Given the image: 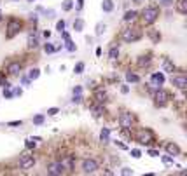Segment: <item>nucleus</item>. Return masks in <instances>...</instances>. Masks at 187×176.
I'll return each instance as SVG.
<instances>
[{
	"instance_id": "nucleus-8",
	"label": "nucleus",
	"mask_w": 187,
	"mask_h": 176,
	"mask_svg": "<svg viewBox=\"0 0 187 176\" xmlns=\"http://www.w3.org/2000/svg\"><path fill=\"white\" fill-rule=\"evenodd\" d=\"M65 173V166L63 162H53L47 166V174H53V176H60Z\"/></svg>"
},
{
	"instance_id": "nucleus-4",
	"label": "nucleus",
	"mask_w": 187,
	"mask_h": 176,
	"mask_svg": "<svg viewBox=\"0 0 187 176\" xmlns=\"http://www.w3.org/2000/svg\"><path fill=\"white\" fill-rule=\"evenodd\" d=\"M137 141L140 145H151L152 141H154V132L151 129H140L137 132Z\"/></svg>"
},
{
	"instance_id": "nucleus-26",
	"label": "nucleus",
	"mask_w": 187,
	"mask_h": 176,
	"mask_svg": "<svg viewBox=\"0 0 187 176\" xmlns=\"http://www.w3.org/2000/svg\"><path fill=\"white\" fill-rule=\"evenodd\" d=\"M149 35H151V39L154 40V42H157V40L161 39V33H159V31H156V30H149Z\"/></svg>"
},
{
	"instance_id": "nucleus-13",
	"label": "nucleus",
	"mask_w": 187,
	"mask_h": 176,
	"mask_svg": "<svg viewBox=\"0 0 187 176\" xmlns=\"http://www.w3.org/2000/svg\"><path fill=\"white\" fill-rule=\"evenodd\" d=\"M151 82H152V86H156V87H161V86L165 84V75H163V73H152Z\"/></svg>"
},
{
	"instance_id": "nucleus-32",
	"label": "nucleus",
	"mask_w": 187,
	"mask_h": 176,
	"mask_svg": "<svg viewBox=\"0 0 187 176\" xmlns=\"http://www.w3.org/2000/svg\"><path fill=\"white\" fill-rule=\"evenodd\" d=\"M44 51H46V53H54V51H56V47H54V45H51V44H46V45H44Z\"/></svg>"
},
{
	"instance_id": "nucleus-18",
	"label": "nucleus",
	"mask_w": 187,
	"mask_h": 176,
	"mask_svg": "<svg viewBox=\"0 0 187 176\" xmlns=\"http://www.w3.org/2000/svg\"><path fill=\"white\" fill-rule=\"evenodd\" d=\"M177 11L180 14L187 12V2H185V0H177Z\"/></svg>"
},
{
	"instance_id": "nucleus-10",
	"label": "nucleus",
	"mask_w": 187,
	"mask_h": 176,
	"mask_svg": "<svg viewBox=\"0 0 187 176\" xmlns=\"http://www.w3.org/2000/svg\"><path fill=\"white\" fill-rule=\"evenodd\" d=\"M171 84H173L175 87H178V89H185L187 87V79H185V75H173L171 77Z\"/></svg>"
},
{
	"instance_id": "nucleus-12",
	"label": "nucleus",
	"mask_w": 187,
	"mask_h": 176,
	"mask_svg": "<svg viewBox=\"0 0 187 176\" xmlns=\"http://www.w3.org/2000/svg\"><path fill=\"white\" fill-rule=\"evenodd\" d=\"M165 148H166V152H168V155H171V157H175V155H180V146L175 145V143H166Z\"/></svg>"
},
{
	"instance_id": "nucleus-42",
	"label": "nucleus",
	"mask_w": 187,
	"mask_h": 176,
	"mask_svg": "<svg viewBox=\"0 0 187 176\" xmlns=\"http://www.w3.org/2000/svg\"><path fill=\"white\" fill-rule=\"evenodd\" d=\"M80 93H82V89H80V87H75V89H74V94H80Z\"/></svg>"
},
{
	"instance_id": "nucleus-11",
	"label": "nucleus",
	"mask_w": 187,
	"mask_h": 176,
	"mask_svg": "<svg viewBox=\"0 0 187 176\" xmlns=\"http://www.w3.org/2000/svg\"><path fill=\"white\" fill-rule=\"evenodd\" d=\"M21 63L19 61H12V63H9L7 65V73H11V75H18L19 72H21Z\"/></svg>"
},
{
	"instance_id": "nucleus-17",
	"label": "nucleus",
	"mask_w": 187,
	"mask_h": 176,
	"mask_svg": "<svg viewBox=\"0 0 187 176\" xmlns=\"http://www.w3.org/2000/svg\"><path fill=\"white\" fill-rule=\"evenodd\" d=\"M100 140H102V143H108V141H110V131H108L107 127L102 129V132H100Z\"/></svg>"
},
{
	"instance_id": "nucleus-25",
	"label": "nucleus",
	"mask_w": 187,
	"mask_h": 176,
	"mask_svg": "<svg viewBox=\"0 0 187 176\" xmlns=\"http://www.w3.org/2000/svg\"><path fill=\"white\" fill-rule=\"evenodd\" d=\"M39 75H40V70H39V68H33V70H30L28 79H30V80H35V79H39Z\"/></svg>"
},
{
	"instance_id": "nucleus-41",
	"label": "nucleus",
	"mask_w": 187,
	"mask_h": 176,
	"mask_svg": "<svg viewBox=\"0 0 187 176\" xmlns=\"http://www.w3.org/2000/svg\"><path fill=\"white\" fill-rule=\"evenodd\" d=\"M128 91H129L128 86H122V87H121V93H122V94H128Z\"/></svg>"
},
{
	"instance_id": "nucleus-45",
	"label": "nucleus",
	"mask_w": 187,
	"mask_h": 176,
	"mask_svg": "<svg viewBox=\"0 0 187 176\" xmlns=\"http://www.w3.org/2000/svg\"><path fill=\"white\" fill-rule=\"evenodd\" d=\"M143 0H135V4H142Z\"/></svg>"
},
{
	"instance_id": "nucleus-20",
	"label": "nucleus",
	"mask_w": 187,
	"mask_h": 176,
	"mask_svg": "<svg viewBox=\"0 0 187 176\" xmlns=\"http://www.w3.org/2000/svg\"><path fill=\"white\" fill-rule=\"evenodd\" d=\"M124 19L126 23H129V21H133V19H137V11H128V12L124 14Z\"/></svg>"
},
{
	"instance_id": "nucleus-37",
	"label": "nucleus",
	"mask_w": 187,
	"mask_h": 176,
	"mask_svg": "<svg viewBox=\"0 0 187 176\" xmlns=\"http://www.w3.org/2000/svg\"><path fill=\"white\" fill-rule=\"evenodd\" d=\"M72 101H74V103H80V101H82V96H80V94H77V96H75V94H74V100H72Z\"/></svg>"
},
{
	"instance_id": "nucleus-44",
	"label": "nucleus",
	"mask_w": 187,
	"mask_h": 176,
	"mask_svg": "<svg viewBox=\"0 0 187 176\" xmlns=\"http://www.w3.org/2000/svg\"><path fill=\"white\" fill-rule=\"evenodd\" d=\"M82 4H84V2H82V0H79V9H82Z\"/></svg>"
},
{
	"instance_id": "nucleus-19",
	"label": "nucleus",
	"mask_w": 187,
	"mask_h": 176,
	"mask_svg": "<svg viewBox=\"0 0 187 176\" xmlns=\"http://www.w3.org/2000/svg\"><path fill=\"white\" fill-rule=\"evenodd\" d=\"M102 9L105 11V12H112V9H114V2H112V0H103Z\"/></svg>"
},
{
	"instance_id": "nucleus-7",
	"label": "nucleus",
	"mask_w": 187,
	"mask_h": 176,
	"mask_svg": "<svg viewBox=\"0 0 187 176\" xmlns=\"http://www.w3.org/2000/svg\"><path fill=\"white\" fill-rule=\"evenodd\" d=\"M98 169V162L94 160V159H86V160H82V171L86 173V174H91V173H94Z\"/></svg>"
},
{
	"instance_id": "nucleus-46",
	"label": "nucleus",
	"mask_w": 187,
	"mask_h": 176,
	"mask_svg": "<svg viewBox=\"0 0 187 176\" xmlns=\"http://www.w3.org/2000/svg\"><path fill=\"white\" fill-rule=\"evenodd\" d=\"M28 2H33V0H28Z\"/></svg>"
},
{
	"instance_id": "nucleus-43",
	"label": "nucleus",
	"mask_w": 187,
	"mask_h": 176,
	"mask_svg": "<svg viewBox=\"0 0 187 176\" xmlns=\"http://www.w3.org/2000/svg\"><path fill=\"white\" fill-rule=\"evenodd\" d=\"M0 84H4V73L0 72Z\"/></svg>"
},
{
	"instance_id": "nucleus-9",
	"label": "nucleus",
	"mask_w": 187,
	"mask_h": 176,
	"mask_svg": "<svg viewBox=\"0 0 187 176\" xmlns=\"http://www.w3.org/2000/svg\"><path fill=\"white\" fill-rule=\"evenodd\" d=\"M33 164H35L33 155H23V157L19 159V169H23V171H26V169L33 167Z\"/></svg>"
},
{
	"instance_id": "nucleus-6",
	"label": "nucleus",
	"mask_w": 187,
	"mask_h": 176,
	"mask_svg": "<svg viewBox=\"0 0 187 176\" xmlns=\"http://www.w3.org/2000/svg\"><path fill=\"white\" fill-rule=\"evenodd\" d=\"M133 122H135L133 113H129V112H122V113H121V117H119V126H121L122 129H129L131 126H133Z\"/></svg>"
},
{
	"instance_id": "nucleus-36",
	"label": "nucleus",
	"mask_w": 187,
	"mask_h": 176,
	"mask_svg": "<svg viewBox=\"0 0 187 176\" xmlns=\"http://www.w3.org/2000/svg\"><path fill=\"white\" fill-rule=\"evenodd\" d=\"M163 160H165V164H171L173 162V157L171 155H166V157H163Z\"/></svg>"
},
{
	"instance_id": "nucleus-27",
	"label": "nucleus",
	"mask_w": 187,
	"mask_h": 176,
	"mask_svg": "<svg viewBox=\"0 0 187 176\" xmlns=\"http://www.w3.org/2000/svg\"><path fill=\"white\" fill-rule=\"evenodd\" d=\"M108 58H110V59H117V58H119V49H117V47H112L110 53H108Z\"/></svg>"
},
{
	"instance_id": "nucleus-15",
	"label": "nucleus",
	"mask_w": 187,
	"mask_h": 176,
	"mask_svg": "<svg viewBox=\"0 0 187 176\" xmlns=\"http://www.w3.org/2000/svg\"><path fill=\"white\" fill-rule=\"evenodd\" d=\"M94 100H96V103H100V105L105 103V101H107V93H105L103 89H98L96 94H94Z\"/></svg>"
},
{
	"instance_id": "nucleus-39",
	"label": "nucleus",
	"mask_w": 187,
	"mask_h": 176,
	"mask_svg": "<svg viewBox=\"0 0 187 176\" xmlns=\"http://www.w3.org/2000/svg\"><path fill=\"white\" fill-rule=\"evenodd\" d=\"M58 113V108H49V110H47V115H56Z\"/></svg>"
},
{
	"instance_id": "nucleus-2",
	"label": "nucleus",
	"mask_w": 187,
	"mask_h": 176,
	"mask_svg": "<svg viewBox=\"0 0 187 176\" xmlns=\"http://www.w3.org/2000/svg\"><path fill=\"white\" fill-rule=\"evenodd\" d=\"M122 40H124L126 44H131V42H137V40H140V37H142V31L138 30V28H126L124 31H122Z\"/></svg>"
},
{
	"instance_id": "nucleus-3",
	"label": "nucleus",
	"mask_w": 187,
	"mask_h": 176,
	"mask_svg": "<svg viewBox=\"0 0 187 176\" xmlns=\"http://www.w3.org/2000/svg\"><path fill=\"white\" fill-rule=\"evenodd\" d=\"M21 30H23V23L19 19H9V23H7V33L5 35H7V39H12Z\"/></svg>"
},
{
	"instance_id": "nucleus-40",
	"label": "nucleus",
	"mask_w": 187,
	"mask_h": 176,
	"mask_svg": "<svg viewBox=\"0 0 187 176\" xmlns=\"http://www.w3.org/2000/svg\"><path fill=\"white\" fill-rule=\"evenodd\" d=\"M4 96H5V98H12L14 93H12V91H4Z\"/></svg>"
},
{
	"instance_id": "nucleus-21",
	"label": "nucleus",
	"mask_w": 187,
	"mask_h": 176,
	"mask_svg": "<svg viewBox=\"0 0 187 176\" xmlns=\"http://www.w3.org/2000/svg\"><path fill=\"white\" fill-rule=\"evenodd\" d=\"M126 80H128V82L137 84V82H140V77H138L137 73H131V72H128V73H126Z\"/></svg>"
},
{
	"instance_id": "nucleus-31",
	"label": "nucleus",
	"mask_w": 187,
	"mask_h": 176,
	"mask_svg": "<svg viewBox=\"0 0 187 176\" xmlns=\"http://www.w3.org/2000/svg\"><path fill=\"white\" fill-rule=\"evenodd\" d=\"M84 72V63H77L75 65V73H82Z\"/></svg>"
},
{
	"instance_id": "nucleus-35",
	"label": "nucleus",
	"mask_w": 187,
	"mask_h": 176,
	"mask_svg": "<svg viewBox=\"0 0 187 176\" xmlns=\"http://www.w3.org/2000/svg\"><path fill=\"white\" fill-rule=\"evenodd\" d=\"M131 155H133L135 159H138V157H140V155H142V152H140V150H137V148H135V150H131Z\"/></svg>"
},
{
	"instance_id": "nucleus-23",
	"label": "nucleus",
	"mask_w": 187,
	"mask_h": 176,
	"mask_svg": "<svg viewBox=\"0 0 187 176\" xmlns=\"http://www.w3.org/2000/svg\"><path fill=\"white\" fill-rule=\"evenodd\" d=\"M37 45H39V39H37V37H33V35H30V37H28V47H33V49H35L37 47Z\"/></svg>"
},
{
	"instance_id": "nucleus-24",
	"label": "nucleus",
	"mask_w": 187,
	"mask_h": 176,
	"mask_svg": "<svg viewBox=\"0 0 187 176\" xmlns=\"http://www.w3.org/2000/svg\"><path fill=\"white\" fill-rule=\"evenodd\" d=\"M82 28H84V21H82V19H75V23H74V30L82 31Z\"/></svg>"
},
{
	"instance_id": "nucleus-33",
	"label": "nucleus",
	"mask_w": 187,
	"mask_h": 176,
	"mask_svg": "<svg viewBox=\"0 0 187 176\" xmlns=\"http://www.w3.org/2000/svg\"><path fill=\"white\" fill-rule=\"evenodd\" d=\"M56 30L61 33V31L65 30V21H58V23H56Z\"/></svg>"
},
{
	"instance_id": "nucleus-47",
	"label": "nucleus",
	"mask_w": 187,
	"mask_h": 176,
	"mask_svg": "<svg viewBox=\"0 0 187 176\" xmlns=\"http://www.w3.org/2000/svg\"><path fill=\"white\" fill-rule=\"evenodd\" d=\"M0 19H2V16H0Z\"/></svg>"
},
{
	"instance_id": "nucleus-34",
	"label": "nucleus",
	"mask_w": 187,
	"mask_h": 176,
	"mask_svg": "<svg viewBox=\"0 0 187 176\" xmlns=\"http://www.w3.org/2000/svg\"><path fill=\"white\" fill-rule=\"evenodd\" d=\"M121 174H124V176H128V174H133V169H129V167H124V169L121 171Z\"/></svg>"
},
{
	"instance_id": "nucleus-22",
	"label": "nucleus",
	"mask_w": 187,
	"mask_h": 176,
	"mask_svg": "<svg viewBox=\"0 0 187 176\" xmlns=\"http://www.w3.org/2000/svg\"><path fill=\"white\" fill-rule=\"evenodd\" d=\"M93 112H94V115H96V117H102V115L105 113V108H103V106L98 103V105L93 106Z\"/></svg>"
},
{
	"instance_id": "nucleus-16",
	"label": "nucleus",
	"mask_w": 187,
	"mask_h": 176,
	"mask_svg": "<svg viewBox=\"0 0 187 176\" xmlns=\"http://www.w3.org/2000/svg\"><path fill=\"white\" fill-rule=\"evenodd\" d=\"M163 72H171V73L175 72V65L170 61L168 58H165V59H163Z\"/></svg>"
},
{
	"instance_id": "nucleus-1",
	"label": "nucleus",
	"mask_w": 187,
	"mask_h": 176,
	"mask_svg": "<svg viewBox=\"0 0 187 176\" xmlns=\"http://www.w3.org/2000/svg\"><path fill=\"white\" fill-rule=\"evenodd\" d=\"M142 18H143V23L145 25H152V23H156L157 18H159V9L151 5V7H145L142 12Z\"/></svg>"
},
{
	"instance_id": "nucleus-5",
	"label": "nucleus",
	"mask_w": 187,
	"mask_h": 176,
	"mask_svg": "<svg viewBox=\"0 0 187 176\" xmlns=\"http://www.w3.org/2000/svg\"><path fill=\"white\" fill-rule=\"evenodd\" d=\"M168 101H170V93H168V91H165V89L157 87L156 93H154V103L159 105V106H165Z\"/></svg>"
},
{
	"instance_id": "nucleus-29",
	"label": "nucleus",
	"mask_w": 187,
	"mask_h": 176,
	"mask_svg": "<svg viewBox=\"0 0 187 176\" xmlns=\"http://www.w3.org/2000/svg\"><path fill=\"white\" fill-rule=\"evenodd\" d=\"M42 122H44V115H35V117H33V124L39 126V124H42Z\"/></svg>"
},
{
	"instance_id": "nucleus-30",
	"label": "nucleus",
	"mask_w": 187,
	"mask_h": 176,
	"mask_svg": "<svg viewBox=\"0 0 187 176\" xmlns=\"http://www.w3.org/2000/svg\"><path fill=\"white\" fill-rule=\"evenodd\" d=\"M103 31H105V25H102V23L96 25V35H102Z\"/></svg>"
},
{
	"instance_id": "nucleus-38",
	"label": "nucleus",
	"mask_w": 187,
	"mask_h": 176,
	"mask_svg": "<svg viewBox=\"0 0 187 176\" xmlns=\"http://www.w3.org/2000/svg\"><path fill=\"white\" fill-rule=\"evenodd\" d=\"M149 155L151 157H159V152L157 150H149Z\"/></svg>"
},
{
	"instance_id": "nucleus-28",
	"label": "nucleus",
	"mask_w": 187,
	"mask_h": 176,
	"mask_svg": "<svg viewBox=\"0 0 187 176\" xmlns=\"http://www.w3.org/2000/svg\"><path fill=\"white\" fill-rule=\"evenodd\" d=\"M72 7H74L72 0H65V2H63V11H70Z\"/></svg>"
},
{
	"instance_id": "nucleus-14",
	"label": "nucleus",
	"mask_w": 187,
	"mask_h": 176,
	"mask_svg": "<svg viewBox=\"0 0 187 176\" xmlns=\"http://www.w3.org/2000/svg\"><path fill=\"white\" fill-rule=\"evenodd\" d=\"M152 61V54L151 53H147V54H142V56L138 58V66H147L149 63Z\"/></svg>"
}]
</instances>
